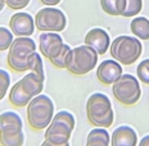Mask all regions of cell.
<instances>
[{"label": "cell", "instance_id": "obj_6", "mask_svg": "<svg viewBox=\"0 0 149 146\" xmlns=\"http://www.w3.org/2000/svg\"><path fill=\"white\" fill-rule=\"evenodd\" d=\"M111 57L117 60L121 66L134 64L143 53L141 41L138 37L121 35L112 41L109 46Z\"/></svg>", "mask_w": 149, "mask_h": 146}, {"label": "cell", "instance_id": "obj_7", "mask_svg": "<svg viewBox=\"0 0 149 146\" xmlns=\"http://www.w3.org/2000/svg\"><path fill=\"white\" fill-rule=\"evenodd\" d=\"M98 53L88 45H80L71 49L67 58L66 69L74 76H85L98 64Z\"/></svg>", "mask_w": 149, "mask_h": 146}, {"label": "cell", "instance_id": "obj_13", "mask_svg": "<svg viewBox=\"0 0 149 146\" xmlns=\"http://www.w3.org/2000/svg\"><path fill=\"white\" fill-rule=\"evenodd\" d=\"M84 41H85V45L93 48L99 55H104L105 53L109 50V46H111V39L108 32L103 28H99V27L90 30L86 33Z\"/></svg>", "mask_w": 149, "mask_h": 146}, {"label": "cell", "instance_id": "obj_5", "mask_svg": "<svg viewBox=\"0 0 149 146\" xmlns=\"http://www.w3.org/2000/svg\"><path fill=\"white\" fill-rule=\"evenodd\" d=\"M76 127L74 116L68 110H59L54 114L52 123L45 128L44 137L46 141L53 144H68Z\"/></svg>", "mask_w": 149, "mask_h": 146}, {"label": "cell", "instance_id": "obj_14", "mask_svg": "<svg viewBox=\"0 0 149 146\" xmlns=\"http://www.w3.org/2000/svg\"><path fill=\"white\" fill-rule=\"evenodd\" d=\"M23 132V120L15 111L7 110L0 113V135L12 136Z\"/></svg>", "mask_w": 149, "mask_h": 146}, {"label": "cell", "instance_id": "obj_1", "mask_svg": "<svg viewBox=\"0 0 149 146\" xmlns=\"http://www.w3.org/2000/svg\"><path fill=\"white\" fill-rule=\"evenodd\" d=\"M44 77H40L39 74L29 72L12 86L8 95L9 102L15 108L27 107L35 96L41 94L44 89Z\"/></svg>", "mask_w": 149, "mask_h": 146}, {"label": "cell", "instance_id": "obj_25", "mask_svg": "<svg viewBox=\"0 0 149 146\" xmlns=\"http://www.w3.org/2000/svg\"><path fill=\"white\" fill-rule=\"evenodd\" d=\"M31 0H5V4L8 8L13 9V10H18V9H23L30 4Z\"/></svg>", "mask_w": 149, "mask_h": 146}, {"label": "cell", "instance_id": "obj_21", "mask_svg": "<svg viewBox=\"0 0 149 146\" xmlns=\"http://www.w3.org/2000/svg\"><path fill=\"white\" fill-rule=\"evenodd\" d=\"M24 144V133L21 132L18 135L3 136L0 135V145L1 146H23Z\"/></svg>", "mask_w": 149, "mask_h": 146}, {"label": "cell", "instance_id": "obj_4", "mask_svg": "<svg viewBox=\"0 0 149 146\" xmlns=\"http://www.w3.org/2000/svg\"><path fill=\"white\" fill-rule=\"evenodd\" d=\"M26 114L31 128L41 131L52 123L54 117V102L48 95L40 94L29 102Z\"/></svg>", "mask_w": 149, "mask_h": 146}, {"label": "cell", "instance_id": "obj_27", "mask_svg": "<svg viewBox=\"0 0 149 146\" xmlns=\"http://www.w3.org/2000/svg\"><path fill=\"white\" fill-rule=\"evenodd\" d=\"M138 146H149V135H145L144 137H141Z\"/></svg>", "mask_w": 149, "mask_h": 146}, {"label": "cell", "instance_id": "obj_9", "mask_svg": "<svg viewBox=\"0 0 149 146\" xmlns=\"http://www.w3.org/2000/svg\"><path fill=\"white\" fill-rule=\"evenodd\" d=\"M112 94L117 101L125 107L135 105L141 98L140 81L132 74H122L112 85Z\"/></svg>", "mask_w": 149, "mask_h": 146}, {"label": "cell", "instance_id": "obj_3", "mask_svg": "<svg viewBox=\"0 0 149 146\" xmlns=\"http://www.w3.org/2000/svg\"><path fill=\"white\" fill-rule=\"evenodd\" d=\"M39 49L41 55L48 58L57 68H66L67 58L71 51L70 45L64 44L58 32H42L39 36Z\"/></svg>", "mask_w": 149, "mask_h": 146}, {"label": "cell", "instance_id": "obj_22", "mask_svg": "<svg viewBox=\"0 0 149 146\" xmlns=\"http://www.w3.org/2000/svg\"><path fill=\"white\" fill-rule=\"evenodd\" d=\"M13 32L7 27H0V51L8 50L13 44Z\"/></svg>", "mask_w": 149, "mask_h": 146}, {"label": "cell", "instance_id": "obj_28", "mask_svg": "<svg viewBox=\"0 0 149 146\" xmlns=\"http://www.w3.org/2000/svg\"><path fill=\"white\" fill-rule=\"evenodd\" d=\"M41 146H71V144L68 142V144H64V145H58V144H53V142H49V141H45L41 144Z\"/></svg>", "mask_w": 149, "mask_h": 146}, {"label": "cell", "instance_id": "obj_10", "mask_svg": "<svg viewBox=\"0 0 149 146\" xmlns=\"http://www.w3.org/2000/svg\"><path fill=\"white\" fill-rule=\"evenodd\" d=\"M35 26L42 32H62L67 26L66 14L53 7L42 8L35 15Z\"/></svg>", "mask_w": 149, "mask_h": 146}, {"label": "cell", "instance_id": "obj_12", "mask_svg": "<svg viewBox=\"0 0 149 146\" xmlns=\"http://www.w3.org/2000/svg\"><path fill=\"white\" fill-rule=\"evenodd\" d=\"M9 28L17 37H30L35 31V18L29 13L18 12L10 17Z\"/></svg>", "mask_w": 149, "mask_h": 146}, {"label": "cell", "instance_id": "obj_29", "mask_svg": "<svg viewBox=\"0 0 149 146\" xmlns=\"http://www.w3.org/2000/svg\"><path fill=\"white\" fill-rule=\"evenodd\" d=\"M4 5H7L5 4V0H0V12L4 9Z\"/></svg>", "mask_w": 149, "mask_h": 146}, {"label": "cell", "instance_id": "obj_8", "mask_svg": "<svg viewBox=\"0 0 149 146\" xmlns=\"http://www.w3.org/2000/svg\"><path fill=\"white\" fill-rule=\"evenodd\" d=\"M36 51V44L30 37H17L10 45L7 57L9 68L14 72L29 71V58Z\"/></svg>", "mask_w": 149, "mask_h": 146}, {"label": "cell", "instance_id": "obj_16", "mask_svg": "<svg viewBox=\"0 0 149 146\" xmlns=\"http://www.w3.org/2000/svg\"><path fill=\"white\" fill-rule=\"evenodd\" d=\"M111 135L107 128H93L88 133L86 137V146H109Z\"/></svg>", "mask_w": 149, "mask_h": 146}, {"label": "cell", "instance_id": "obj_18", "mask_svg": "<svg viewBox=\"0 0 149 146\" xmlns=\"http://www.w3.org/2000/svg\"><path fill=\"white\" fill-rule=\"evenodd\" d=\"M143 9V0H121V17H134L139 14Z\"/></svg>", "mask_w": 149, "mask_h": 146}, {"label": "cell", "instance_id": "obj_24", "mask_svg": "<svg viewBox=\"0 0 149 146\" xmlns=\"http://www.w3.org/2000/svg\"><path fill=\"white\" fill-rule=\"evenodd\" d=\"M10 86V74L5 69H0V100L5 98Z\"/></svg>", "mask_w": 149, "mask_h": 146}, {"label": "cell", "instance_id": "obj_11", "mask_svg": "<svg viewBox=\"0 0 149 146\" xmlns=\"http://www.w3.org/2000/svg\"><path fill=\"white\" fill-rule=\"evenodd\" d=\"M122 66L114 59L103 60L97 68V78L104 86H112L123 74Z\"/></svg>", "mask_w": 149, "mask_h": 146}, {"label": "cell", "instance_id": "obj_20", "mask_svg": "<svg viewBox=\"0 0 149 146\" xmlns=\"http://www.w3.org/2000/svg\"><path fill=\"white\" fill-rule=\"evenodd\" d=\"M100 7L107 14L118 17L121 9V0H100Z\"/></svg>", "mask_w": 149, "mask_h": 146}, {"label": "cell", "instance_id": "obj_19", "mask_svg": "<svg viewBox=\"0 0 149 146\" xmlns=\"http://www.w3.org/2000/svg\"><path fill=\"white\" fill-rule=\"evenodd\" d=\"M29 71L39 74L40 77L45 78V72H44V63H42L41 55H39L37 53H32L31 57L29 58Z\"/></svg>", "mask_w": 149, "mask_h": 146}, {"label": "cell", "instance_id": "obj_2", "mask_svg": "<svg viewBox=\"0 0 149 146\" xmlns=\"http://www.w3.org/2000/svg\"><path fill=\"white\" fill-rule=\"evenodd\" d=\"M86 118L89 123L98 128H108L114 122L112 102L103 92H94L86 100Z\"/></svg>", "mask_w": 149, "mask_h": 146}, {"label": "cell", "instance_id": "obj_15", "mask_svg": "<svg viewBox=\"0 0 149 146\" xmlns=\"http://www.w3.org/2000/svg\"><path fill=\"white\" fill-rule=\"evenodd\" d=\"M111 146H138L136 131L127 124L116 127L111 135Z\"/></svg>", "mask_w": 149, "mask_h": 146}, {"label": "cell", "instance_id": "obj_17", "mask_svg": "<svg viewBox=\"0 0 149 146\" xmlns=\"http://www.w3.org/2000/svg\"><path fill=\"white\" fill-rule=\"evenodd\" d=\"M132 35L139 40H149V19L147 17H136L130 23Z\"/></svg>", "mask_w": 149, "mask_h": 146}, {"label": "cell", "instance_id": "obj_26", "mask_svg": "<svg viewBox=\"0 0 149 146\" xmlns=\"http://www.w3.org/2000/svg\"><path fill=\"white\" fill-rule=\"evenodd\" d=\"M40 1H41L42 4L48 5V7H54V5L59 4V3L62 1V0H40Z\"/></svg>", "mask_w": 149, "mask_h": 146}, {"label": "cell", "instance_id": "obj_23", "mask_svg": "<svg viewBox=\"0 0 149 146\" xmlns=\"http://www.w3.org/2000/svg\"><path fill=\"white\" fill-rule=\"evenodd\" d=\"M136 76L141 83L149 86V59H144L136 67Z\"/></svg>", "mask_w": 149, "mask_h": 146}]
</instances>
